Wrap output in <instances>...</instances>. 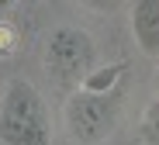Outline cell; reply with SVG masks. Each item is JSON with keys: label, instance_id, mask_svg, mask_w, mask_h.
Returning a JSON list of instances; mask_svg holds the SVG:
<instances>
[{"label": "cell", "instance_id": "1", "mask_svg": "<svg viewBox=\"0 0 159 145\" xmlns=\"http://www.w3.org/2000/svg\"><path fill=\"white\" fill-rule=\"evenodd\" d=\"M0 142L4 145H52L48 107L28 79H11L4 97H0Z\"/></svg>", "mask_w": 159, "mask_h": 145}, {"label": "cell", "instance_id": "3", "mask_svg": "<svg viewBox=\"0 0 159 145\" xmlns=\"http://www.w3.org/2000/svg\"><path fill=\"white\" fill-rule=\"evenodd\" d=\"M93 62H97V45L93 38L76 24H62L48 35V45H45V66L48 73L62 79V83H83L90 73H93Z\"/></svg>", "mask_w": 159, "mask_h": 145}, {"label": "cell", "instance_id": "6", "mask_svg": "<svg viewBox=\"0 0 159 145\" xmlns=\"http://www.w3.org/2000/svg\"><path fill=\"white\" fill-rule=\"evenodd\" d=\"M156 93H159V69H156Z\"/></svg>", "mask_w": 159, "mask_h": 145}, {"label": "cell", "instance_id": "4", "mask_svg": "<svg viewBox=\"0 0 159 145\" xmlns=\"http://www.w3.org/2000/svg\"><path fill=\"white\" fill-rule=\"evenodd\" d=\"M131 35L145 55H159V0H139L131 7Z\"/></svg>", "mask_w": 159, "mask_h": 145}, {"label": "cell", "instance_id": "2", "mask_svg": "<svg viewBox=\"0 0 159 145\" xmlns=\"http://www.w3.org/2000/svg\"><path fill=\"white\" fill-rule=\"evenodd\" d=\"M121 97H125V86L111 93H93L80 86L76 93H69L66 100V128L76 142L93 145L100 138H107L118 125V114H121Z\"/></svg>", "mask_w": 159, "mask_h": 145}, {"label": "cell", "instance_id": "5", "mask_svg": "<svg viewBox=\"0 0 159 145\" xmlns=\"http://www.w3.org/2000/svg\"><path fill=\"white\" fill-rule=\"evenodd\" d=\"M142 138L149 145H159V100H152L142 114Z\"/></svg>", "mask_w": 159, "mask_h": 145}]
</instances>
